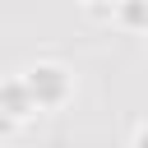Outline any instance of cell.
<instances>
[{
	"instance_id": "cell-1",
	"label": "cell",
	"mask_w": 148,
	"mask_h": 148,
	"mask_svg": "<svg viewBox=\"0 0 148 148\" xmlns=\"http://www.w3.org/2000/svg\"><path fill=\"white\" fill-rule=\"evenodd\" d=\"M28 88H32V97H37V102H60L69 83H65V69H56V65H42V69H32Z\"/></svg>"
}]
</instances>
